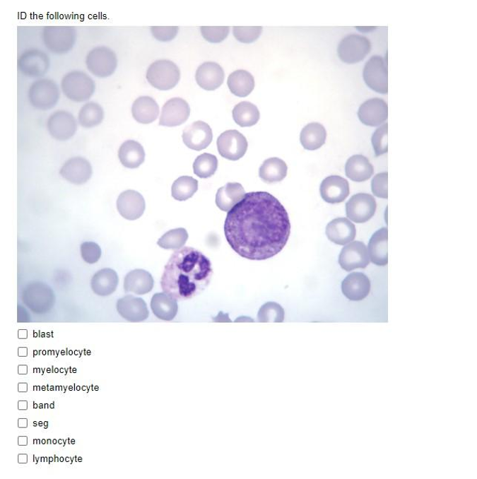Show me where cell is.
Segmentation results:
<instances>
[{"mask_svg": "<svg viewBox=\"0 0 477 479\" xmlns=\"http://www.w3.org/2000/svg\"><path fill=\"white\" fill-rule=\"evenodd\" d=\"M387 172H382L377 175L372 179L371 183L372 191L375 196L379 199H387L389 193H387Z\"/></svg>", "mask_w": 477, "mask_h": 479, "instance_id": "cell-47", "label": "cell"}, {"mask_svg": "<svg viewBox=\"0 0 477 479\" xmlns=\"http://www.w3.org/2000/svg\"><path fill=\"white\" fill-rule=\"evenodd\" d=\"M289 215L277 199L266 191L249 192L228 212L227 241L240 256L264 261L276 256L290 235Z\"/></svg>", "mask_w": 477, "mask_h": 479, "instance_id": "cell-1", "label": "cell"}, {"mask_svg": "<svg viewBox=\"0 0 477 479\" xmlns=\"http://www.w3.org/2000/svg\"><path fill=\"white\" fill-rule=\"evenodd\" d=\"M368 253L372 263L379 266L387 265L389 254L387 228H382L372 235L368 244Z\"/></svg>", "mask_w": 477, "mask_h": 479, "instance_id": "cell-30", "label": "cell"}, {"mask_svg": "<svg viewBox=\"0 0 477 479\" xmlns=\"http://www.w3.org/2000/svg\"><path fill=\"white\" fill-rule=\"evenodd\" d=\"M326 131L319 123H311L304 127L301 132L300 141L307 150L314 151L321 148L326 141Z\"/></svg>", "mask_w": 477, "mask_h": 479, "instance_id": "cell-36", "label": "cell"}, {"mask_svg": "<svg viewBox=\"0 0 477 479\" xmlns=\"http://www.w3.org/2000/svg\"><path fill=\"white\" fill-rule=\"evenodd\" d=\"M104 118V112L100 105L89 102L84 105L78 114L80 124L86 129H91L100 125Z\"/></svg>", "mask_w": 477, "mask_h": 479, "instance_id": "cell-39", "label": "cell"}, {"mask_svg": "<svg viewBox=\"0 0 477 479\" xmlns=\"http://www.w3.org/2000/svg\"><path fill=\"white\" fill-rule=\"evenodd\" d=\"M182 138L188 148L192 150L201 151L211 145L213 134L210 126L199 121L186 127Z\"/></svg>", "mask_w": 477, "mask_h": 479, "instance_id": "cell-18", "label": "cell"}, {"mask_svg": "<svg viewBox=\"0 0 477 479\" xmlns=\"http://www.w3.org/2000/svg\"><path fill=\"white\" fill-rule=\"evenodd\" d=\"M376 211V200L369 194H356L346 203L347 216L356 223L367 222L374 217Z\"/></svg>", "mask_w": 477, "mask_h": 479, "instance_id": "cell-13", "label": "cell"}, {"mask_svg": "<svg viewBox=\"0 0 477 479\" xmlns=\"http://www.w3.org/2000/svg\"><path fill=\"white\" fill-rule=\"evenodd\" d=\"M119 278L113 269H100L92 278L91 288L97 295L107 297L113 294L117 288Z\"/></svg>", "mask_w": 477, "mask_h": 479, "instance_id": "cell-29", "label": "cell"}, {"mask_svg": "<svg viewBox=\"0 0 477 479\" xmlns=\"http://www.w3.org/2000/svg\"><path fill=\"white\" fill-rule=\"evenodd\" d=\"M76 40V29L71 26H47L43 29L45 46L54 54L68 53L73 49Z\"/></svg>", "mask_w": 477, "mask_h": 479, "instance_id": "cell-6", "label": "cell"}, {"mask_svg": "<svg viewBox=\"0 0 477 479\" xmlns=\"http://www.w3.org/2000/svg\"><path fill=\"white\" fill-rule=\"evenodd\" d=\"M159 112V106L151 97H140L132 105V116L137 122L142 124H150L155 122Z\"/></svg>", "mask_w": 477, "mask_h": 479, "instance_id": "cell-27", "label": "cell"}, {"mask_svg": "<svg viewBox=\"0 0 477 479\" xmlns=\"http://www.w3.org/2000/svg\"><path fill=\"white\" fill-rule=\"evenodd\" d=\"M199 189L197 179L189 176H182L176 179L172 187V196L178 201L191 199Z\"/></svg>", "mask_w": 477, "mask_h": 479, "instance_id": "cell-38", "label": "cell"}, {"mask_svg": "<svg viewBox=\"0 0 477 479\" xmlns=\"http://www.w3.org/2000/svg\"><path fill=\"white\" fill-rule=\"evenodd\" d=\"M18 445L19 446H27L28 445V437H20L18 438Z\"/></svg>", "mask_w": 477, "mask_h": 479, "instance_id": "cell-52", "label": "cell"}, {"mask_svg": "<svg viewBox=\"0 0 477 479\" xmlns=\"http://www.w3.org/2000/svg\"><path fill=\"white\" fill-rule=\"evenodd\" d=\"M177 26H153L151 32L154 37L161 42L172 40L177 35Z\"/></svg>", "mask_w": 477, "mask_h": 479, "instance_id": "cell-48", "label": "cell"}, {"mask_svg": "<svg viewBox=\"0 0 477 479\" xmlns=\"http://www.w3.org/2000/svg\"><path fill=\"white\" fill-rule=\"evenodd\" d=\"M189 235L184 228L172 230L164 234L158 242V245L164 249L177 250L182 249L187 242Z\"/></svg>", "mask_w": 477, "mask_h": 479, "instance_id": "cell-40", "label": "cell"}, {"mask_svg": "<svg viewBox=\"0 0 477 479\" xmlns=\"http://www.w3.org/2000/svg\"><path fill=\"white\" fill-rule=\"evenodd\" d=\"M374 167L363 155L352 156L346 165V175L354 182H365L374 175Z\"/></svg>", "mask_w": 477, "mask_h": 479, "instance_id": "cell-32", "label": "cell"}, {"mask_svg": "<svg viewBox=\"0 0 477 479\" xmlns=\"http://www.w3.org/2000/svg\"><path fill=\"white\" fill-rule=\"evenodd\" d=\"M180 78V69L169 59H160L154 62L146 71L148 82L161 91L173 88Z\"/></svg>", "mask_w": 477, "mask_h": 479, "instance_id": "cell-5", "label": "cell"}, {"mask_svg": "<svg viewBox=\"0 0 477 479\" xmlns=\"http://www.w3.org/2000/svg\"><path fill=\"white\" fill-rule=\"evenodd\" d=\"M363 78L367 86L374 91L380 94H387L389 83H387V57L372 56L365 64Z\"/></svg>", "mask_w": 477, "mask_h": 479, "instance_id": "cell-10", "label": "cell"}, {"mask_svg": "<svg viewBox=\"0 0 477 479\" xmlns=\"http://www.w3.org/2000/svg\"><path fill=\"white\" fill-rule=\"evenodd\" d=\"M326 235L331 242L344 246L353 241L356 230L354 224L348 218H339L327 224Z\"/></svg>", "mask_w": 477, "mask_h": 479, "instance_id": "cell-24", "label": "cell"}, {"mask_svg": "<svg viewBox=\"0 0 477 479\" xmlns=\"http://www.w3.org/2000/svg\"><path fill=\"white\" fill-rule=\"evenodd\" d=\"M59 174L71 184L82 185L87 183L93 175L90 162L81 157L68 160L62 167Z\"/></svg>", "mask_w": 477, "mask_h": 479, "instance_id": "cell-19", "label": "cell"}, {"mask_svg": "<svg viewBox=\"0 0 477 479\" xmlns=\"http://www.w3.org/2000/svg\"><path fill=\"white\" fill-rule=\"evenodd\" d=\"M18 66L24 76L40 78L49 71L50 59L46 53L39 49H30L20 57Z\"/></svg>", "mask_w": 477, "mask_h": 479, "instance_id": "cell-12", "label": "cell"}, {"mask_svg": "<svg viewBox=\"0 0 477 479\" xmlns=\"http://www.w3.org/2000/svg\"><path fill=\"white\" fill-rule=\"evenodd\" d=\"M263 28L261 26H234L233 35L241 42L251 43L259 39L261 35Z\"/></svg>", "mask_w": 477, "mask_h": 479, "instance_id": "cell-43", "label": "cell"}, {"mask_svg": "<svg viewBox=\"0 0 477 479\" xmlns=\"http://www.w3.org/2000/svg\"><path fill=\"white\" fill-rule=\"evenodd\" d=\"M124 290L143 295L151 292L154 288V279L152 275L144 269H135L129 272L124 279Z\"/></svg>", "mask_w": 477, "mask_h": 479, "instance_id": "cell-26", "label": "cell"}, {"mask_svg": "<svg viewBox=\"0 0 477 479\" xmlns=\"http://www.w3.org/2000/svg\"><path fill=\"white\" fill-rule=\"evenodd\" d=\"M145 157L143 147L136 141H126L119 148V160L128 169L139 168L144 162Z\"/></svg>", "mask_w": 477, "mask_h": 479, "instance_id": "cell-31", "label": "cell"}, {"mask_svg": "<svg viewBox=\"0 0 477 479\" xmlns=\"http://www.w3.org/2000/svg\"><path fill=\"white\" fill-rule=\"evenodd\" d=\"M370 279L362 273H353L341 283L343 294L353 302H360L367 297L370 292Z\"/></svg>", "mask_w": 477, "mask_h": 479, "instance_id": "cell-23", "label": "cell"}, {"mask_svg": "<svg viewBox=\"0 0 477 479\" xmlns=\"http://www.w3.org/2000/svg\"><path fill=\"white\" fill-rule=\"evenodd\" d=\"M189 115L190 107L185 100L172 98L163 107L159 124L167 127L181 126L187 122Z\"/></svg>", "mask_w": 477, "mask_h": 479, "instance_id": "cell-16", "label": "cell"}, {"mask_svg": "<svg viewBox=\"0 0 477 479\" xmlns=\"http://www.w3.org/2000/svg\"><path fill=\"white\" fill-rule=\"evenodd\" d=\"M228 85L230 92L237 97L248 96L255 88V79L246 70H237L228 78Z\"/></svg>", "mask_w": 477, "mask_h": 479, "instance_id": "cell-35", "label": "cell"}, {"mask_svg": "<svg viewBox=\"0 0 477 479\" xmlns=\"http://www.w3.org/2000/svg\"><path fill=\"white\" fill-rule=\"evenodd\" d=\"M372 144L377 157L387 153V124L378 128L372 134Z\"/></svg>", "mask_w": 477, "mask_h": 479, "instance_id": "cell-45", "label": "cell"}, {"mask_svg": "<svg viewBox=\"0 0 477 479\" xmlns=\"http://www.w3.org/2000/svg\"><path fill=\"white\" fill-rule=\"evenodd\" d=\"M285 319V311L278 304L268 302L259 309L258 320L261 323H281Z\"/></svg>", "mask_w": 477, "mask_h": 479, "instance_id": "cell-42", "label": "cell"}, {"mask_svg": "<svg viewBox=\"0 0 477 479\" xmlns=\"http://www.w3.org/2000/svg\"><path fill=\"white\" fill-rule=\"evenodd\" d=\"M288 175V166L284 160L278 158L266 160L259 170V176L262 181L268 184L283 181Z\"/></svg>", "mask_w": 477, "mask_h": 479, "instance_id": "cell-34", "label": "cell"}, {"mask_svg": "<svg viewBox=\"0 0 477 479\" xmlns=\"http://www.w3.org/2000/svg\"><path fill=\"white\" fill-rule=\"evenodd\" d=\"M218 161L216 156L204 153L199 155L193 163V171L201 178H208L215 175L218 170Z\"/></svg>", "mask_w": 477, "mask_h": 479, "instance_id": "cell-41", "label": "cell"}, {"mask_svg": "<svg viewBox=\"0 0 477 479\" xmlns=\"http://www.w3.org/2000/svg\"><path fill=\"white\" fill-rule=\"evenodd\" d=\"M341 267L347 272L355 268H365L370 264L368 250L365 244L354 242L342 249L338 258Z\"/></svg>", "mask_w": 477, "mask_h": 479, "instance_id": "cell-15", "label": "cell"}, {"mask_svg": "<svg viewBox=\"0 0 477 479\" xmlns=\"http://www.w3.org/2000/svg\"><path fill=\"white\" fill-rule=\"evenodd\" d=\"M235 122L241 127L256 125L260 119V112L256 105L243 101L236 105L232 110Z\"/></svg>", "mask_w": 477, "mask_h": 479, "instance_id": "cell-37", "label": "cell"}, {"mask_svg": "<svg viewBox=\"0 0 477 479\" xmlns=\"http://www.w3.org/2000/svg\"><path fill=\"white\" fill-rule=\"evenodd\" d=\"M28 462V455L27 454H20L18 456V463H27Z\"/></svg>", "mask_w": 477, "mask_h": 479, "instance_id": "cell-53", "label": "cell"}, {"mask_svg": "<svg viewBox=\"0 0 477 479\" xmlns=\"http://www.w3.org/2000/svg\"><path fill=\"white\" fill-rule=\"evenodd\" d=\"M213 275L212 263L200 251L184 247L175 251L164 268L163 292L177 301L190 300L202 293Z\"/></svg>", "mask_w": 477, "mask_h": 479, "instance_id": "cell-2", "label": "cell"}, {"mask_svg": "<svg viewBox=\"0 0 477 479\" xmlns=\"http://www.w3.org/2000/svg\"><path fill=\"white\" fill-rule=\"evenodd\" d=\"M117 310L119 315L129 322H141L150 316V312L144 300L130 295L119 299Z\"/></svg>", "mask_w": 477, "mask_h": 479, "instance_id": "cell-21", "label": "cell"}, {"mask_svg": "<svg viewBox=\"0 0 477 479\" xmlns=\"http://www.w3.org/2000/svg\"><path fill=\"white\" fill-rule=\"evenodd\" d=\"M245 194L242 184L228 183L218 190L216 203L221 211L229 212L244 199Z\"/></svg>", "mask_w": 477, "mask_h": 479, "instance_id": "cell-28", "label": "cell"}, {"mask_svg": "<svg viewBox=\"0 0 477 479\" xmlns=\"http://www.w3.org/2000/svg\"><path fill=\"white\" fill-rule=\"evenodd\" d=\"M151 309L158 319L170 321L176 317L178 306L175 298L165 292H160L153 295Z\"/></svg>", "mask_w": 477, "mask_h": 479, "instance_id": "cell-33", "label": "cell"}, {"mask_svg": "<svg viewBox=\"0 0 477 479\" xmlns=\"http://www.w3.org/2000/svg\"><path fill=\"white\" fill-rule=\"evenodd\" d=\"M18 427L19 428H27L28 427V419L27 418H20L18 420Z\"/></svg>", "mask_w": 477, "mask_h": 479, "instance_id": "cell-50", "label": "cell"}, {"mask_svg": "<svg viewBox=\"0 0 477 479\" xmlns=\"http://www.w3.org/2000/svg\"><path fill=\"white\" fill-rule=\"evenodd\" d=\"M358 117L363 124L377 126L384 123L389 117V107L384 100L372 98L361 105Z\"/></svg>", "mask_w": 477, "mask_h": 479, "instance_id": "cell-20", "label": "cell"}, {"mask_svg": "<svg viewBox=\"0 0 477 479\" xmlns=\"http://www.w3.org/2000/svg\"><path fill=\"white\" fill-rule=\"evenodd\" d=\"M18 391L20 393H27L28 392V384L27 383H20L18 384Z\"/></svg>", "mask_w": 477, "mask_h": 479, "instance_id": "cell-51", "label": "cell"}, {"mask_svg": "<svg viewBox=\"0 0 477 479\" xmlns=\"http://www.w3.org/2000/svg\"><path fill=\"white\" fill-rule=\"evenodd\" d=\"M225 76V71L219 64L206 62L198 68L196 80L206 91H214L223 84Z\"/></svg>", "mask_w": 477, "mask_h": 479, "instance_id": "cell-25", "label": "cell"}, {"mask_svg": "<svg viewBox=\"0 0 477 479\" xmlns=\"http://www.w3.org/2000/svg\"><path fill=\"white\" fill-rule=\"evenodd\" d=\"M81 256L89 264H96L102 256L100 246L95 242H84L81 246Z\"/></svg>", "mask_w": 477, "mask_h": 479, "instance_id": "cell-46", "label": "cell"}, {"mask_svg": "<svg viewBox=\"0 0 477 479\" xmlns=\"http://www.w3.org/2000/svg\"><path fill=\"white\" fill-rule=\"evenodd\" d=\"M322 199L329 203H339L344 201L349 196L350 187L346 179L340 176L327 177L320 187Z\"/></svg>", "mask_w": 477, "mask_h": 479, "instance_id": "cell-22", "label": "cell"}, {"mask_svg": "<svg viewBox=\"0 0 477 479\" xmlns=\"http://www.w3.org/2000/svg\"><path fill=\"white\" fill-rule=\"evenodd\" d=\"M219 154L230 160H238L247 151L248 143L242 133L237 130L223 132L217 141Z\"/></svg>", "mask_w": 477, "mask_h": 479, "instance_id": "cell-11", "label": "cell"}, {"mask_svg": "<svg viewBox=\"0 0 477 479\" xmlns=\"http://www.w3.org/2000/svg\"><path fill=\"white\" fill-rule=\"evenodd\" d=\"M22 300L24 304L36 314L49 312L55 304V295L47 284L32 282L25 288Z\"/></svg>", "mask_w": 477, "mask_h": 479, "instance_id": "cell-4", "label": "cell"}, {"mask_svg": "<svg viewBox=\"0 0 477 479\" xmlns=\"http://www.w3.org/2000/svg\"><path fill=\"white\" fill-rule=\"evenodd\" d=\"M371 50L370 40L359 35H351L343 39L338 47V55L341 61L354 64L360 63Z\"/></svg>", "mask_w": 477, "mask_h": 479, "instance_id": "cell-9", "label": "cell"}, {"mask_svg": "<svg viewBox=\"0 0 477 479\" xmlns=\"http://www.w3.org/2000/svg\"><path fill=\"white\" fill-rule=\"evenodd\" d=\"M86 64L89 71L95 76L107 78L114 73L117 66V58L110 48L99 47L89 52Z\"/></svg>", "mask_w": 477, "mask_h": 479, "instance_id": "cell-8", "label": "cell"}, {"mask_svg": "<svg viewBox=\"0 0 477 479\" xmlns=\"http://www.w3.org/2000/svg\"><path fill=\"white\" fill-rule=\"evenodd\" d=\"M47 128L54 139L66 141L76 134L78 130V123L72 114L66 111L59 110L49 117Z\"/></svg>", "mask_w": 477, "mask_h": 479, "instance_id": "cell-14", "label": "cell"}, {"mask_svg": "<svg viewBox=\"0 0 477 479\" xmlns=\"http://www.w3.org/2000/svg\"><path fill=\"white\" fill-rule=\"evenodd\" d=\"M18 410H28V401H20L18 402Z\"/></svg>", "mask_w": 477, "mask_h": 479, "instance_id": "cell-49", "label": "cell"}, {"mask_svg": "<svg viewBox=\"0 0 477 479\" xmlns=\"http://www.w3.org/2000/svg\"><path fill=\"white\" fill-rule=\"evenodd\" d=\"M28 99L35 108L47 111L56 106L59 99V90L54 81L40 79L30 86Z\"/></svg>", "mask_w": 477, "mask_h": 479, "instance_id": "cell-7", "label": "cell"}, {"mask_svg": "<svg viewBox=\"0 0 477 479\" xmlns=\"http://www.w3.org/2000/svg\"><path fill=\"white\" fill-rule=\"evenodd\" d=\"M61 88L69 100L81 102L91 98L95 91V83L86 73L73 71L64 77Z\"/></svg>", "mask_w": 477, "mask_h": 479, "instance_id": "cell-3", "label": "cell"}, {"mask_svg": "<svg viewBox=\"0 0 477 479\" xmlns=\"http://www.w3.org/2000/svg\"><path fill=\"white\" fill-rule=\"evenodd\" d=\"M201 31L204 38L212 43H218L225 40L230 32L228 26H202Z\"/></svg>", "mask_w": 477, "mask_h": 479, "instance_id": "cell-44", "label": "cell"}, {"mask_svg": "<svg viewBox=\"0 0 477 479\" xmlns=\"http://www.w3.org/2000/svg\"><path fill=\"white\" fill-rule=\"evenodd\" d=\"M119 213L125 219L136 220L144 213L146 202L142 194L135 190H126L119 196L117 201Z\"/></svg>", "mask_w": 477, "mask_h": 479, "instance_id": "cell-17", "label": "cell"}]
</instances>
